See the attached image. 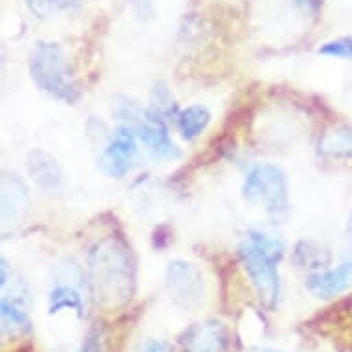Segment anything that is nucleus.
Listing matches in <instances>:
<instances>
[{
    "label": "nucleus",
    "mask_w": 352,
    "mask_h": 352,
    "mask_svg": "<svg viewBox=\"0 0 352 352\" xmlns=\"http://www.w3.org/2000/svg\"><path fill=\"white\" fill-rule=\"evenodd\" d=\"M113 113L122 122V126H127L133 131L137 140L142 142L146 150L155 159L172 161L175 157H179V150L170 139L162 120L150 113H142L139 105H135L131 100L122 98V96L113 100Z\"/></svg>",
    "instance_id": "4"
},
{
    "label": "nucleus",
    "mask_w": 352,
    "mask_h": 352,
    "mask_svg": "<svg viewBox=\"0 0 352 352\" xmlns=\"http://www.w3.org/2000/svg\"><path fill=\"white\" fill-rule=\"evenodd\" d=\"M89 272L94 299L105 308L126 305L135 288V264L131 249L118 238L96 243L89 256Z\"/></svg>",
    "instance_id": "1"
},
{
    "label": "nucleus",
    "mask_w": 352,
    "mask_h": 352,
    "mask_svg": "<svg viewBox=\"0 0 352 352\" xmlns=\"http://www.w3.org/2000/svg\"><path fill=\"white\" fill-rule=\"evenodd\" d=\"M26 166H28L30 177L35 181V185L45 192L56 194L63 186V172L59 168L58 161L47 151L32 150L26 157Z\"/></svg>",
    "instance_id": "10"
},
{
    "label": "nucleus",
    "mask_w": 352,
    "mask_h": 352,
    "mask_svg": "<svg viewBox=\"0 0 352 352\" xmlns=\"http://www.w3.org/2000/svg\"><path fill=\"white\" fill-rule=\"evenodd\" d=\"M318 54L324 58H336V59H352V37H341V39L329 41L321 45Z\"/></svg>",
    "instance_id": "17"
},
{
    "label": "nucleus",
    "mask_w": 352,
    "mask_h": 352,
    "mask_svg": "<svg viewBox=\"0 0 352 352\" xmlns=\"http://www.w3.org/2000/svg\"><path fill=\"white\" fill-rule=\"evenodd\" d=\"M0 319H2V336L4 338H17L28 334L32 330V321L24 308L15 300L2 297L0 300Z\"/></svg>",
    "instance_id": "12"
},
{
    "label": "nucleus",
    "mask_w": 352,
    "mask_h": 352,
    "mask_svg": "<svg viewBox=\"0 0 352 352\" xmlns=\"http://www.w3.org/2000/svg\"><path fill=\"white\" fill-rule=\"evenodd\" d=\"M238 256L260 302L267 310H273L280 295L277 264L283 256V243L264 232H253L240 243Z\"/></svg>",
    "instance_id": "2"
},
{
    "label": "nucleus",
    "mask_w": 352,
    "mask_h": 352,
    "mask_svg": "<svg viewBox=\"0 0 352 352\" xmlns=\"http://www.w3.org/2000/svg\"><path fill=\"white\" fill-rule=\"evenodd\" d=\"M175 124L181 137L188 142L196 140L210 124V111L203 105H188L175 115Z\"/></svg>",
    "instance_id": "13"
},
{
    "label": "nucleus",
    "mask_w": 352,
    "mask_h": 352,
    "mask_svg": "<svg viewBox=\"0 0 352 352\" xmlns=\"http://www.w3.org/2000/svg\"><path fill=\"white\" fill-rule=\"evenodd\" d=\"M319 151L332 159L352 161V126H338L329 129L319 140Z\"/></svg>",
    "instance_id": "14"
},
{
    "label": "nucleus",
    "mask_w": 352,
    "mask_h": 352,
    "mask_svg": "<svg viewBox=\"0 0 352 352\" xmlns=\"http://www.w3.org/2000/svg\"><path fill=\"white\" fill-rule=\"evenodd\" d=\"M251 352H280V351H273V349H253Z\"/></svg>",
    "instance_id": "20"
},
{
    "label": "nucleus",
    "mask_w": 352,
    "mask_h": 352,
    "mask_svg": "<svg viewBox=\"0 0 352 352\" xmlns=\"http://www.w3.org/2000/svg\"><path fill=\"white\" fill-rule=\"evenodd\" d=\"M30 76L43 93L59 102L72 105L80 100V87L76 83L72 67L58 43H37L30 56Z\"/></svg>",
    "instance_id": "3"
},
{
    "label": "nucleus",
    "mask_w": 352,
    "mask_h": 352,
    "mask_svg": "<svg viewBox=\"0 0 352 352\" xmlns=\"http://www.w3.org/2000/svg\"><path fill=\"white\" fill-rule=\"evenodd\" d=\"M28 210V190L17 175H4L2 179V223H21Z\"/></svg>",
    "instance_id": "11"
},
{
    "label": "nucleus",
    "mask_w": 352,
    "mask_h": 352,
    "mask_svg": "<svg viewBox=\"0 0 352 352\" xmlns=\"http://www.w3.org/2000/svg\"><path fill=\"white\" fill-rule=\"evenodd\" d=\"M166 288L173 302L183 310H196L205 299L203 273L185 260H173L168 264Z\"/></svg>",
    "instance_id": "6"
},
{
    "label": "nucleus",
    "mask_w": 352,
    "mask_h": 352,
    "mask_svg": "<svg viewBox=\"0 0 352 352\" xmlns=\"http://www.w3.org/2000/svg\"><path fill=\"white\" fill-rule=\"evenodd\" d=\"M63 310H70L74 312L78 318H83L85 316V305H83V299L78 289H74L72 286H65V284H59L50 292V297H48V312L59 314Z\"/></svg>",
    "instance_id": "15"
},
{
    "label": "nucleus",
    "mask_w": 352,
    "mask_h": 352,
    "mask_svg": "<svg viewBox=\"0 0 352 352\" xmlns=\"http://www.w3.org/2000/svg\"><path fill=\"white\" fill-rule=\"evenodd\" d=\"M352 286V256L336 267L321 270L306 280V288L319 299H332Z\"/></svg>",
    "instance_id": "9"
},
{
    "label": "nucleus",
    "mask_w": 352,
    "mask_h": 352,
    "mask_svg": "<svg viewBox=\"0 0 352 352\" xmlns=\"http://www.w3.org/2000/svg\"><path fill=\"white\" fill-rule=\"evenodd\" d=\"M349 234L352 236V214H351V218H349Z\"/></svg>",
    "instance_id": "21"
},
{
    "label": "nucleus",
    "mask_w": 352,
    "mask_h": 352,
    "mask_svg": "<svg viewBox=\"0 0 352 352\" xmlns=\"http://www.w3.org/2000/svg\"><path fill=\"white\" fill-rule=\"evenodd\" d=\"M243 197L251 203H258L266 212L278 216L289 207L288 181L283 170L273 164H258L248 173L243 181Z\"/></svg>",
    "instance_id": "5"
},
{
    "label": "nucleus",
    "mask_w": 352,
    "mask_h": 352,
    "mask_svg": "<svg viewBox=\"0 0 352 352\" xmlns=\"http://www.w3.org/2000/svg\"><path fill=\"white\" fill-rule=\"evenodd\" d=\"M142 352H170V346H168L164 341L153 340L148 341V343L142 346Z\"/></svg>",
    "instance_id": "19"
},
{
    "label": "nucleus",
    "mask_w": 352,
    "mask_h": 352,
    "mask_svg": "<svg viewBox=\"0 0 352 352\" xmlns=\"http://www.w3.org/2000/svg\"><path fill=\"white\" fill-rule=\"evenodd\" d=\"M179 343L185 352H223L229 345V330L221 321L207 319L188 327Z\"/></svg>",
    "instance_id": "8"
},
{
    "label": "nucleus",
    "mask_w": 352,
    "mask_h": 352,
    "mask_svg": "<svg viewBox=\"0 0 352 352\" xmlns=\"http://www.w3.org/2000/svg\"><path fill=\"white\" fill-rule=\"evenodd\" d=\"M137 137L127 126L116 129L100 155V166L111 177H124L137 157Z\"/></svg>",
    "instance_id": "7"
},
{
    "label": "nucleus",
    "mask_w": 352,
    "mask_h": 352,
    "mask_svg": "<svg viewBox=\"0 0 352 352\" xmlns=\"http://www.w3.org/2000/svg\"><path fill=\"white\" fill-rule=\"evenodd\" d=\"M78 352H102V336L98 329L89 330V334L83 338Z\"/></svg>",
    "instance_id": "18"
},
{
    "label": "nucleus",
    "mask_w": 352,
    "mask_h": 352,
    "mask_svg": "<svg viewBox=\"0 0 352 352\" xmlns=\"http://www.w3.org/2000/svg\"><path fill=\"white\" fill-rule=\"evenodd\" d=\"M81 0H28V8L37 17H48L54 12H67L80 4Z\"/></svg>",
    "instance_id": "16"
}]
</instances>
